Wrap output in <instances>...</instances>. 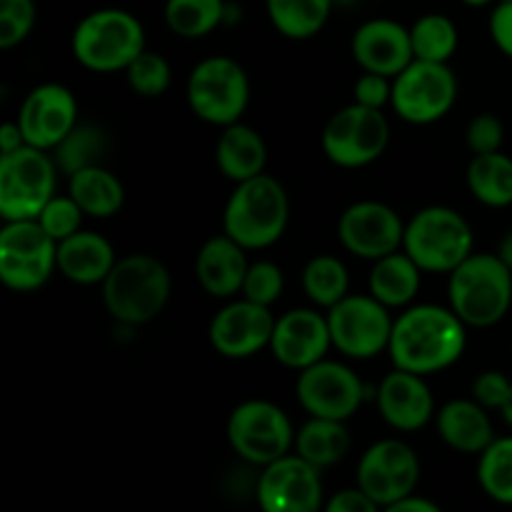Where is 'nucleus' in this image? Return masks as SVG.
Masks as SVG:
<instances>
[{"label":"nucleus","mask_w":512,"mask_h":512,"mask_svg":"<svg viewBox=\"0 0 512 512\" xmlns=\"http://www.w3.org/2000/svg\"><path fill=\"white\" fill-rule=\"evenodd\" d=\"M215 163L225 178L233 183H243V180L265 173L268 145L255 128L245 123H233L220 133L218 145H215Z\"/></svg>","instance_id":"obj_26"},{"label":"nucleus","mask_w":512,"mask_h":512,"mask_svg":"<svg viewBox=\"0 0 512 512\" xmlns=\"http://www.w3.org/2000/svg\"><path fill=\"white\" fill-rule=\"evenodd\" d=\"M478 483L495 503L512 505V435L495 438L480 453Z\"/></svg>","instance_id":"obj_35"},{"label":"nucleus","mask_w":512,"mask_h":512,"mask_svg":"<svg viewBox=\"0 0 512 512\" xmlns=\"http://www.w3.org/2000/svg\"><path fill=\"white\" fill-rule=\"evenodd\" d=\"M335 3H340V5H350V3H355V0H335Z\"/></svg>","instance_id":"obj_51"},{"label":"nucleus","mask_w":512,"mask_h":512,"mask_svg":"<svg viewBox=\"0 0 512 512\" xmlns=\"http://www.w3.org/2000/svg\"><path fill=\"white\" fill-rule=\"evenodd\" d=\"M490 410L483 408L475 398L448 400L435 413V428L443 443L458 453L480 455L495 440Z\"/></svg>","instance_id":"obj_24"},{"label":"nucleus","mask_w":512,"mask_h":512,"mask_svg":"<svg viewBox=\"0 0 512 512\" xmlns=\"http://www.w3.org/2000/svg\"><path fill=\"white\" fill-rule=\"evenodd\" d=\"M298 403L310 418L350 420L365 400V385L353 368L338 360H320L300 370L295 383Z\"/></svg>","instance_id":"obj_14"},{"label":"nucleus","mask_w":512,"mask_h":512,"mask_svg":"<svg viewBox=\"0 0 512 512\" xmlns=\"http://www.w3.org/2000/svg\"><path fill=\"white\" fill-rule=\"evenodd\" d=\"M273 310L248 298L230 300L210 320L208 340L218 355L228 360L253 358L263 348H270L275 330Z\"/></svg>","instance_id":"obj_18"},{"label":"nucleus","mask_w":512,"mask_h":512,"mask_svg":"<svg viewBox=\"0 0 512 512\" xmlns=\"http://www.w3.org/2000/svg\"><path fill=\"white\" fill-rule=\"evenodd\" d=\"M413 53L418 60L430 63H448L458 50V28L443 13H428L418 18L410 28Z\"/></svg>","instance_id":"obj_34"},{"label":"nucleus","mask_w":512,"mask_h":512,"mask_svg":"<svg viewBox=\"0 0 512 512\" xmlns=\"http://www.w3.org/2000/svg\"><path fill=\"white\" fill-rule=\"evenodd\" d=\"M35 0H0V48L10 50L23 43L35 28Z\"/></svg>","instance_id":"obj_38"},{"label":"nucleus","mask_w":512,"mask_h":512,"mask_svg":"<svg viewBox=\"0 0 512 512\" xmlns=\"http://www.w3.org/2000/svg\"><path fill=\"white\" fill-rule=\"evenodd\" d=\"M225 0H165V25L178 38L198 40L225 23Z\"/></svg>","instance_id":"obj_32"},{"label":"nucleus","mask_w":512,"mask_h":512,"mask_svg":"<svg viewBox=\"0 0 512 512\" xmlns=\"http://www.w3.org/2000/svg\"><path fill=\"white\" fill-rule=\"evenodd\" d=\"M420 480V460L403 440H378L363 453L358 465V488L380 508L413 495Z\"/></svg>","instance_id":"obj_15"},{"label":"nucleus","mask_w":512,"mask_h":512,"mask_svg":"<svg viewBox=\"0 0 512 512\" xmlns=\"http://www.w3.org/2000/svg\"><path fill=\"white\" fill-rule=\"evenodd\" d=\"M350 53L363 73H378L388 78L400 75L415 60L410 28L390 18L365 20L353 33Z\"/></svg>","instance_id":"obj_21"},{"label":"nucleus","mask_w":512,"mask_h":512,"mask_svg":"<svg viewBox=\"0 0 512 512\" xmlns=\"http://www.w3.org/2000/svg\"><path fill=\"white\" fill-rule=\"evenodd\" d=\"M458 100V78L448 63L415 58L393 78L390 105L410 125H433L443 120Z\"/></svg>","instance_id":"obj_12"},{"label":"nucleus","mask_w":512,"mask_h":512,"mask_svg":"<svg viewBox=\"0 0 512 512\" xmlns=\"http://www.w3.org/2000/svg\"><path fill=\"white\" fill-rule=\"evenodd\" d=\"M68 195L90 218H113L125 203V188L115 173L103 165H90L68 175Z\"/></svg>","instance_id":"obj_28"},{"label":"nucleus","mask_w":512,"mask_h":512,"mask_svg":"<svg viewBox=\"0 0 512 512\" xmlns=\"http://www.w3.org/2000/svg\"><path fill=\"white\" fill-rule=\"evenodd\" d=\"M323 512H380V505L360 488H350L335 493Z\"/></svg>","instance_id":"obj_45"},{"label":"nucleus","mask_w":512,"mask_h":512,"mask_svg":"<svg viewBox=\"0 0 512 512\" xmlns=\"http://www.w3.org/2000/svg\"><path fill=\"white\" fill-rule=\"evenodd\" d=\"M83 218V208H80L70 195L58 193L50 198V203L45 205L43 213L38 215L40 225H43L45 233H48L55 243H60V240L70 238V235H75L78 230H83Z\"/></svg>","instance_id":"obj_39"},{"label":"nucleus","mask_w":512,"mask_h":512,"mask_svg":"<svg viewBox=\"0 0 512 512\" xmlns=\"http://www.w3.org/2000/svg\"><path fill=\"white\" fill-rule=\"evenodd\" d=\"M335 0H265L273 28L288 40H308L318 35L333 13Z\"/></svg>","instance_id":"obj_31"},{"label":"nucleus","mask_w":512,"mask_h":512,"mask_svg":"<svg viewBox=\"0 0 512 512\" xmlns=\"http://www.w3.org/2000/svg\"><path fill=\"white\" fill-rule=\"evenodd\" d=\"M290 220V200L283 183L273 175L235 183L223 210V233L245 250H265L285 235Z\"/></svg>","instance_id":"obj_3"},{"label":"nucleus","mask_w":512,"mask_h":512,"mask_svg":"<svg viewBox=\"0 0 512 512\" xmlns=\"http://www.w3.org/2000/svg\"><path fill=\"white\" fill-rule=\"evenodd\" d=\"M465 5H470V8H483V5H490L493 0H463Z\"/></svg>","instance_id":"obj_50"},{"label":"nucleus","mask_w":512,"mask_h":512,"mask_svg":"<svg viewBox=\"0 0 512 512\" xmlns=\"http://www.w3.org/2000/svg\"><path fill=\"white\" fill-rule=\"evenodd\" d=\"M15 123L23 130L25 143L40 150H55L78 125V100L73 90L60 83L35 85L25 95Z\"/></svg>","instance_id":"obj_19"},{"label":"nucleus","mask_w":512,"mask_h":512,"mask_svg":"<svg viewBox=\"0 0 512 512\" xmlns=\"http://www.w3.org/2000/svg\"><path fill=\"white\" fill-rule=\"evenodd\" d=\"M228 443L250 465H270L285 458L295 445L288 413L270 400H243L228 418Z\"/></svg>","instance_id":"obj_10"},{"label":"nucleus","mask_w":512,"mask_h":512,"mask_svg":"<svg viewBox=\"0 0 512 512\" xmlns=\"http://www.w3.org/2000/svg\"><path fill=\"white\" fill-rule=\"evenodd\" d=\"M283 288H285L283 268L270 263V260H258V263H250L248 275H245V283L240 293H243V298L270 308V305L280 298Z\"/></svg>","instance_id":"obj_40"},{"label":"nucleus","mask_w":512,"mask_h":512,"mask_svg":"<svg viewBox=\"0 0 512 512\" xmlns=\"http://www.w3.org/2000/svg\"><path fill=\"white\" fill-rule=\"evenodd\" d=\"M70 50L93 73H118L145 50V28L123 8L93 10L75 25Z\"/></svg>","instance_id":"obj_5"},{"label":"nucleus","mask_w":512,"mask_h":512,"mask_svg":"<svg viewBox=\"0 0 512 512\" xmlns=\"http://www.w3.org/2000/svg\"><path fill=\"white\" fill-rule=\"evenodd\" d=\"M498 255H500V260H503V263L512 270V228L503 235V240H500Z\"/></svg>","instance_id":"obj_48"},{"label":"nucleus","mask_w":512,"mask_h":512,"mask_svg":"<svg viewBox=\"0 0 512 512\" xmlns=\"http://www.w3.org/2000/svg\"><path fill=\"white\" fill-rule=\"evenodd\" d=\"M468 345V325L453 308L423 303L405 308L395 318L388 355L395 368L415 375H433L448 370L463 358Z\"/></svg>","instance_id":"obj_1"},{"label":"nucleus","mask_w":512,"mask_h":512,"mask_svg":"<svg viewBox=\"0 0 512 512\" xmlns=\"http://www.w3.org/2000/svg\"><path fill=\"white\" fill-rule=\"evenodd\" d=\"M448 303L468 328H493L512 308V270L498 253H473L448 275Z\"/></svg>","instance_id":"obj_4"},{"label":"nucleus","mask_w":512,"mask_h":512,"mask_svg":"<svg viewBox=\"0 0 512 512\" xmlns=\"http://www.w3.org/2000/svg\"><path fill=\"white\" fill-rule=\"evenodd\" d=\"M490 38L495 48L512 60V0H500L490 13Z\"/></svg>","instance_id":"obj_44"},{"label":"nucleus","mask_w":512,"mask_h":512,"mask_svg":"<svg viewBox=\"0 0 512 512\" xmlns=\"http://www.w3.org/2000/svg\"><path fill=\"white\" fill-rule=\"evenodd\" d=\"M500 413H503V420H505V423H508L510 428H512V393H510L508 403L503 405V410H500Z\"/></svg>","instance_id":"obj_49"},{"label":"nucleus","mask_w":512,"mask_h":512,"mask_svg":"<svg viewBox=\"0 0 512 512\" xmlns=\"http://www.w3.org/2000/svg\"><path fill=\"white\" fill-rule=\"evenodd\" d=\"M375 403L385 423L400 433H415L435 418L433 390L428 388L423 375L408 370L395 368L385 375L375 393Z\"/></svg>","instance_id":"obj_22"},{"label":"nucleus","mask_w":512,"mask_h":512,"mask_svg":"<svg viewBox=\"0 0 512 512\" xmlns=\"http://www.w3.org/2000/svg\"><path fill=\"white\" fill-rule=\"evenodd\" d=\"M338 240L350 255L375 263L403 250L405 223L390 205L380 200H358L338 220Z\"/></svg>","instance_id":"obj_16"},{"label":"nucleus","mask_w":512,"mask_h":512,"mask_svg":"<svg viewBox=\"0 0 512 512\" xmlns=\"http://www.w3.org/2000/svg\"><path fill=\"white\" fill-rule=\"evenodd\" d=\"M468 190L485 208H510L512 205V158L503 150L473 155L468 163Z\"/></svg>","instance_id":"obj_29"},{"label":"nucleus","mask_w":512,"mask_h":512,"mask_svg":"<svg viewBox=\"0 0 512 512\" xmlns=\"http://www.w3.org/2000/svg\"><path fill=\"white\" fill-rule=\"evenodd\" d=\"M248 250L235 243L230 235H213L200 245L195 255V278L200 288L220 300H230L243 290L248 275Z\"/></svg>","instance_id":"obj_23"},{"label":"nucleus","mask_w":512,"mask_h":512,"mask_svg":"<svg viewBox=\"0 0 512 512\" xmlns=\"http://www.w3.org/2000/svg\"><path fill=\"white\" fill-rule=\"evenodd\" d=\"M350 450V433L343 420L310 418L295 433V453L318 470L340 463Z\"/></svg>","instance_id":"obj_30"},{"label":"nucleus","mask_w":512,"mask_h":512,"mask_svg":"<svg viewBox=\"0 0 512 512\" xmlns=\"http://www.w3.org/2000/svg\"><path fill=\"white\" fill-rule=\"evenodd\" d=\"M353 103L365 105V108L383 110L385 105H390L393 98V78L378 73H363L353 85Z\"/></svg>","instance_id":"obj_43"},{"label":"nucleus","mask_w":512,"mask_h":512,"mask_svg":"<svg viewBox=\"0 0 512 512\" xmlns=\"http://www.w3.org/2000/svg\"><path fill=\"white\" fill-rule=\"evenodd\" d=\"M58 270V243L40 220H10L0 228V280L15 293L43 288Z\"/></svg>","instance_id":"obj_9"},{"label":"nucleus","mask_w":512,"mask_h":512,"mask_svg":"<svg viewBox=\"0 0 512 512\" xmlns=\"http://www.w3.org/2000/svg\"><path fill=\"white\" fill-rule=\"evenodd\" d=\"M390 308L373 295H345L328 310L333 348L350 360H370L388 350L393 335Z\"/></svg>","instance_id":"obj_13"},{"label":"nucleus","mask_w":512,"mask_h":512,"mask_svg":"<svg viewBox=\"0 0 512 512\" xmlns=\"http://www.w3.org/2000/svg\"><path fill=\"white\" fill-rule=\"evenodd\" d=\"M423 270L405 250L375 260L368 278V293L385 308H408L420 293Z\"/></svg>","instance_id":"obj_27"},{"label":"nucleus","mask_w":512,"mask_h":512,"mask_svg":"<svg viewBox=\"0 0 512 512\" xmlns=\"http://www.w3.org/2000/svg\"><path fill=\"white\" fill-rule=\"evenodd\" d=\"M390 143V123L383 110L350 103L330 115L320 145L328 160L338 168L355 170L383 158Z\"/></svg>","instance_id":"obj_11"},{"label":"nucleus","mask_w":512,"mask_h":512,"mask_svg":"<svg viewBox=\"0 0 512 512\" xmlns=\"http://www.w3.org/2000/svg\"><path fill=\"white\" fill-rule=\"evenodd\" d=\"M58 163L48 150L23 145L20 150L0 155V218L35 220L55 195Z\"/></svg>","instance_id":"obj_8"},{"label":"nucleus","mask_w":512,"mask_h":512,"mask_svg":"<svg viewBox=\"0 0 512 512\" xmlns=\"http://www.w3.org/2000/svg\"><path fill=\"white\" fill-rule=\"evenodd\" d=\"M333 348L328 315H320L313 308H295L275 320L270 353L280 365L290 370H305L325 360Z\"/></svg>","instance_id":"obj_20"},{"label":"nucleus","mask_w":512,"mask_h":512,"mask_svg":"<svg viewBox=\"0 0 512 512\" xmlns=\"http://www.w3.org/2000/svg\"><path fill=\"white\" fill-rule=\"evenodd\" d=\"M258 505L263 512H320V470L298 453L265 465L258 480Z\"/></svg>","instance_id":"obj_17"},{"label":"nucleus","mask_w":512,"mask_h":512,"mask_svg":"<svg viewBox=\"0 0 512 512\" xmlns=\"http://www.w3.org/2000/svg\"><path fill=\"white\" fill-rule=\"evenodd\" d=\"M403 250L423 273L450 275L475 253V235L458 210L448 205H428L405 223Z\"/></svg>","instance_id":"obj_6"},{"label":"nucleus","mask_w":512,"mask_h":512,"mask_svg":"<svg viewBox=\"0 0 512 512\" xmlns=\"http://www.w3.org/2000/svg\"><path fill=\"white\" fill-rule=\"evenodd\" d=\"M188 105L203 123L228 128L240 123L250 103V78L238 60L210 55L200 60L185 85Z\"/></svg>","instance_id":"obj_7"},{"label":"nucleus","mask_w":512,"mask_h":512,"mask_svg":"<svg viewBox=\"0 0 512 512\" xmlns=\"http://www.w3.org/2000/svg\"><path fill=\"white\" fill-rule=\"evenodd\" d=\"M512 393V380L500 370H485L473 380V398L488 410H503Z\"/></svg>","instance_id":"obj_42"},{"label":"nucleus","mask_w":512,"mask_h":512,"mask_svg":"<svg viewBox=\"0 0 512 512\" xmlns=\"http://www.w3.org/2000/svg\"><path fill=\"white\" fill-rule=\"evenodd\" d=\"M465 143H468L470 153L473 155L498 153L505 143L503 120L493 113L475 115L468 123V130H465Z\"/></svg>","instance_id":"obj_41"},{"label":"nucleus","mask_w":512,"mask_h":512,"mask_svg":"<svg viewBox=\"0 0 512 512\" xmlns=\"http://www.w3.org/2000/svg\"><path fill=\"white\" fill-rule=\"evenodd\" d=\"M100 288L110 318L128 328H138L163 313L173 293V278L155 255L133 253L115 263Z\"/></svg>","instance_id":"obj_2"},{"label":"nucleus","mask_w":512,"mask_h":512,"mask_svg":"<svg viewBox=\"0 0 512 512\" xmlns=\"http://www.w3.org/2000/svg\"><path fill=\"white\" fill-rule=\"evenodd\" d=\"M105 148V133L95 125H75L70 130L68 138L55 148V163H58L60 173L73 175L78 170L90 168V165H100Z\"/></svg>","instance_id":"obj_36"},{"label":"nucleus","mask_w":512,"mask_h":512,"mask_svg":"<svg viewBox=\"0 0 512 512\" xmlns=\"http://www.w3.org/2000/svg\"><path fill=\"white\" fill-rule=\"evenodd\" d=\"M383 512H443V510H440V505H435L433 500L418 498V495H408V498L383 508Z\"/></svg>","instance_id":"obj_46"},{"label":"nucleus","mask_w":512,"mask_h":512,"mask_svg":"<svg viewBox=\"0 0 512 512\" xmlns=\"http://www.w3.org/2000/svg\"><path fill=\"white\" fill-rule=\"evenodd\" d=\"M118 258L105 235L78 230L58 243V270L75 285H103Z\"/></svg>","instance_id":"obj_25"},{"label":"nucleus","mask_w":512,"mask_h":512,"mask_svg":"<svg viewBox=\"0 0 512 512\" xmlns=\"http://www.w3.org/2000/svg\"><path fill=\"white\" fill-rule=\"evenodd\" d=\"M125 78H128L130 90L140 98H160V95L168 93L170 83H173V68L160 53L143 50L125 68Z\"/></svg>","instance_id":"obj_37"},{"label":"nucleus","mask_w":512,"mask_h":512,"mask_svg":"<svg viewBox=\"0 0 512 512\" xmlns=\"http://www.w3.org/2000/svg\"><path fill=\"white\" fill-rule=\"evenodd\" d=\"M303 290L308 300L318 308L330 310L345 295H350L348 268L335 255H315L303 268Z\"/></svg>","instance_id":"obj_33"},{"label":"nucleus","mask_w":512,"mask_h":512,"mask_svg":"<svg viewBox=\"0 0 512 512\" xmlns=\"http://www.w3.org/2000/svg\"><path fill=\"white\" fill-rule=\"evenodd\" d=\"M25 143L23 138V130H20L18 123H5L3 128H0V155H8V153H15V150H20Z\"/></svg>","instance_id":"obj_47"}]
</instances>
